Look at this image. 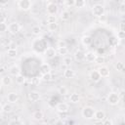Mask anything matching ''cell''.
Wrapping results in <instances>:
<instances>
[{"mask_svg": "<svg viewBox=\"0 0 125 125\" xmlns=\"http://www.w3.org/2000/svg\"><path fill=\"white\" fill-rule=\"evenodd\" d=\"M57 110H58L59 112H62V113L66 112V111L68 110V105H67V104H65V103H60V104H57Z\"/></svg>", "mask_w": 125, "mask_h": 125, "instance_id": "cell-11", "label": "cell"}, {"mask_svg": "<svg viewBox=\"0 0 125 125\" xmlns=\"http://www.w3.org/2000/svg\"><path fill=\"white\" fill-rule=\"evenodd\" d=\"M12 109H13V107H12V105H11L10 104H7L3 105V111H5V112H7V113L11 112Z\"/></svg>", "mask_w": 125, "mask_h": 125, "instance_id": "cell-34", "label": "cell"}, {"mask_svg": "<svg viewBox=\"0 0 125 125\" xmlns=\"http://www.w3.org/2000/svg\"><path fill=\"white\" fill-rule=\"evenodd\" d=\"M94 113H95V109L91 106H86L84 107V109L82 110V115L83 117L87 118V119H91L94 117Z\"/></svg>", "mask_w": 125, "mask_h": 125, "instance_id": "cell-3", "label": "cell"}, {"mask_svg": "<svg viewBox=\"0 0 125 125\" xmlns=\"http://www.w3.org/2000/svg\"><path fill=\"white\" fill-rule=\"evenodd\" d=\"M48 28L50 31H55L58 28V23L57 22L56 23H50V24H48Z\"/></svg>", "mask_w": 125, "mask_h": 125, "instance_id": "cell-36", "label": "cell"}, {"mask_svg": "<svg viewBox=\"0 0 125 125\" xmlns=\"http://www.w3.org/2000/svg\"><path fill=\"white\" fill-rule=\"evenodd\" d=\"M119 95L116 94V93H110L108 96H107V103L109 104H112V105H115L119 103Z\"/></svg>", "mask_w": 125, "mask_h": 125, "instance_id": "cell-2", "label": "cell"}, {"mask_svg": "<svg viewBox=\"0 0 125 125\" xmlns=\"http://www.w3.org/2000/svg\"><path fill=\"white\" fill-rule=\"evenodd\" d=\"M9 49L17 50V45H16V43H14V42H11V43H10V45H9Z\"/></svg>", "mask_w": 125, "mask_h": 125, "instance_id": "cell-45", "label": "cell"}, {"mask_svg": "<svg viewBox=\"0 0 125 125\" xmlns=\"http://www.w3.org/2000/svg\"><path fill=\"white\" fill-rule=\"evenodd\" d=\"M42 79H43L44 81H50V80L53 79V76H52L51 72H50V73H46V74H43V75H42Z\"/></svg>", "mask_w": 125, "mask_h": 125, "instance_id": "cell-33", "label": "cell"}, {"mask_svg": "<svg viewBox=\"0 0 125 125\" xmlns=\"http://www.w3.org/2000/svg\"><path fill=\"white\" fill-rule=\"evenodd\" d=\"M94 62H95L96 63H98V64H102V63L104 62V56H96Z\"/></svg>", "mask_w": 125, "mask_h": 125, "instance_id": "cell-27", "label": "cell"}, {"mask_svg": "<svg viewBox=\"0 0 125 125\" xmlns=\"http://www.w3.org/2000/svg\"><path fill=\"white\" fill-rule=\"evenodd\" d=\"M79 100H80V97H79V95H78L77 93H72V94H70V96H69V102H70V103L76 104V103L79 102Z\"/></svg>", "mask_w": 125, "mask_h": 125, "instance_id": "cell-18", "label": "cell"}, {"mask_svg": "<svg viewBox=\"0 0 125 125\" xmlns=\"http://www.w3.org/2000/svg\"><path fill=\"white\" fill-rule=\"evenodd\" d=\"M40 72L43 74H46V73H50L51 72V67L48 63H43L41 66H40Z\"/></svg>", "mask_w": 125, "mask_h": 125, "instance_id": "cell-14", "label": "cell"}, {"mask_svg": "<svg viewBox=\"0 0 125 125\" xmlns=\"http://www.w3.org/2000/svg\"><path fill=\"white\" fill-rule=\"evenodd\" d=\"M8 29H9V31H10L11 33L16 34V33H18V32L20 31L21 26H20V24H19L18 22L14 21V22H11V23L8 25Z\"/></svg>", "mask_w": 125, "mask_h": 125, "instance_id": "cell-6", "label": "cell"}, {"mask_svg": "<svg viewBox=\"0 0 125 125\" xmlns=\"http://www.w3.org/2000/svg\"><path fill=\"white\" fill-rule=\"evenodd\" d=\"M104 125H112V121L110 119H104V121H103Z\"/></svg>", "mask_w": 125, "mask_h": 125, "instance_id": "cell-44", "label": "cell"}, {"mask_svg": "<svg viewBox=\"0 0 125 125\" xmlns=\"http://www.w3.org/2000/svg\"><path fill=\"white\" fill-rule=\"evenodd\" d=\"M71 62H72V59H71L70 57H64V58H63V64H64L65 66L70 65Z\"/></svg>", "mask_w": 125, "mask_h": 125, "instance_id": "cell-32", "label": "cell"}, {"mask_svg": "<svg viewBox=\"0 0 125 125\" xmlns=\"http://www.w3.org/2000/svg\"><path fill=\"white\" fill-rule=\"evenodd\" d=\"M2 111H3V105H2L1 104H0V113H1Z\"/></svg>", "mask_w": 125, "mask_h": 125, "instance_id": "cell-52", "label": "cell"}, {"mask_svg": "<svg viewBox=\"0 0 125 125\" xmlns=\"http://www.w3.org/2000/svg\"><path fill=\"white\" fill-rule=\"evenodd\" d=\"M32 117L35 119V120H41L43 117H44V114L41 110H36L32 113Z\"/></svg>", "mask_w": 125, "mask_h": 125, "instance_id": "cell-21", "label": "cell"}, {"mask_svg": "<svg viewBox=\"0 0 125 125\" xmlns=\"http://www.w3.org/2000/svg\"><path fill=\"white\" fill-rule=\"evenodd\" d=\"M31 32H32L34 35H38V34L41 32V29H40L39 26L35 25V26H32V28H31Z\"/></svg>", "mask_w": 125, "mask_h": 125, "instance_id": "cell-30", "label": "cell"}, {"mask_svg": "<svg viewBox=\"0 0 125 125\" xmlns=\"http://www.w3.org/2000/svg\"><path fill=\"white\" fill-rule=\"evenodd\" d=\"M93 42V39L90 37V36H84L83 38H82V43L84 44V45H86V46H89L91 43Z\"/></svg>", "mask_w": 125, "mask_h": 125, "instance_id": "cell-23", "label": "cell"}, {"mask_svg": "<svg viewBox=\"0 0 125 125\" xmlns=\"http://www.w3.org/2000/svg\"><path fill=\"white\" fill-rule=\"evenodd\" d=\"M8 3V1L6 0H0V5H6Z\"/></svg>", "mask_w": 125, "mask_h": 125, "instance_id": "cell-50", "label": "cell"}, {"mask_svg": "<svg viewBox=\"0 0 125 125\" xmlns=\"http://www.w3.org/2000/svg\"><path fill=\"white\" fill-rule=\"evenodd\" d=\"M74 57H75L76 61H79V62H81V61H83V60H84V57H85V53H83L81 50H78V51H76V52H75V55H74Z\"/></svg>", "mask_w": 125, "mask_h": 125, "instance_id": "cell-19", "label": "cell"}, {"mask_svg": "<svg viewBox=\"0 0 125 125\" xmlns=\"http://www.w3.org/2000/svg\"><path fill=\"white\" fill-rule=\"evenodd\" d=\"M125 38V31H118L117 32V39H124Z\"/></svg>", "mask_w": 125, "mask_h": 125, "instance_id": "cell-40", "label": "cell"}, {"mask_svg": "<svg viewBox=\"0 0 125 125\" xmlns=\"http://www.w3.org/2000/svg\"><path fill=\"white\" fill-rule=\"evenodd\" d=\"M99 20H100V21H101V22H105V21H106V20H107V18H106V16L104 14V15H102V16H100V17H99Z\"/></svg>", "mask_w": 125, "mask_h": 125, "instance_id": "cell-43", "label": "cell"}, {"mask_svg": "<svg viewBox=\"0 0 125 125\" xmlns=\"http://www.w3.org/2000/svg\"><path fill=\"white\" fill-rule=\"evenodd\" d=\"M58 47H59V48L66 47V42H65L64 40H61V41H59V43H58Z\"/></svg>", "mask_w": 125, "mask_h": 125, "instance_id": "cell-42", "label": "cell"}, {"mask_svg": "<svg viewBox=\"0 0 125 125\" xmlns=\"http://www.w3.org/2000/svg\"><path fill=\"white\" fill-rule=\"evenodd\" d=\"M74 74H75V72H74V70L72 69V68H66L64 71H63V76H64V78H72L73 76H74Z\"/></svg>", "mask_w": 125, "mask_h": 125, "instance_id": "cell-15", "label": "cell"}, {"mask_svg": "<svg viewBox=\"0 0 125 125\" xmlns=\"http://www.w3.org/2000/svg\"><path fill=\"white\" fill-rule=\"evenodd\" d=\"M74 2H75V0H65L63 2V4L67 7H71V6H74Z\"/></svg>", "mask_w": 125, "mask_h": 125, "instance_id": "cell-38", "label": "cell"}, {"mask_svg": "<svg viewBox=\"0 0 125 125\" xmlns=\"http://www.w3.org/2000/svg\"><path fill=\"white\" fill-rule=\"evenodd\" d=\"M119 26H120V31H125V23H124V21H121Z\"/></svg>", "mask_w": 125, "mask_h": 125, "instance_id": "cell-46", "label": "cell"}, {"mask_svg": "<svg viewBox=\"0 0 125 125\" xmlns=\"http://www.w3.org/2000/svg\"><path fill=\"white\" fill-rule=\"evenodd\" d=\"M95 58H96V54L93 53V52H88L85 54V57H84V60H86V62H92L95 61Z\"/></svg>", "mask_w": 125, "mask_h": 125, "instance_id": "cell-13", "label": "cell"}, {"mask_svg": "<svg viewBox=\"0 0 125 125\" xmlns=\"http://www.w3.org/2000/svg\"><path fill=\"white\" fill-rule=\"evenodd\" d=\"M85 5H86V2L84 0H76L74 2V6L77 8H83Z\"/></svg>", "mask_w": 125, "mask_h": 125, "instance_id": "cell-26", "label": "cell"}, {"mask_svg": "<svg viewBox=\"0 0 125 125\" xmlns=\"http://www.w3.org/2000/svg\"><path fill=\"white\" fill-rule=\"evenodd\" d=\"M47 13L48 15H56V13L58 12V6L53 3V2H50L47 4Z\"/></svg>", "mask_w": 125, "mask_h": 125, "instance_id": "cell-5", "label": "cell"}, {"mask_svg": "<svg viewBox=\"0 0 125 125\" xmlns=\"http://www.w3.org/2000/svg\"><path fill=\"white\" fill-rule=\"evenodd\" d=\"M92 12H93L94 16H96V17L99 18L100 16H102V15L104 14V6H102L100 4H96V5L93 6Z\"/></svg>", "mask_w": 125, "mask_h": 125, "instance_id": "cell-4", "label": "cell"}, {"mask_svg": "<svg viewBox=\"0 0 125 125\" xmlns=\"http://www.w3.org/2000/svg\"><path fill=\"white\" fill-rule=\"evenodd\" d=\"M10 125H22V124H21L20 121H18V120H17V121H13V122H11V124H10Z\"/></svg>", "mask_w": 125, "mask_h": 125, "instance_id": "cell-48", "label": "cell"}, {"mask_svg": "<svg viewBox=\"0 0 125 125\" xmlns=\"http://www.w3.org/2000/svg\"><path fill=\"white\" fill-rule=\"evenodd\" d=\"M90 78H91L92 81H94V82H98V81L101 79V76H100L98 70H94V71H92V72L90 73Z\"/></svg>", "mask_w": 125, "mask_h": 125, "instance_id": "cell-16", "label": "cell"}, {"mask_svg": "<svg viewBox=\"0 0 125 125\" xmlns=\"http://www.w3.org/2000/svg\"><path fill=\"white\" fill-rule=\"evenodd\" d=\"M30 83H31L32 85L36 86V85H38V84L40 83V79H39L38 77H33V78H31V81H30Z\"/></svg>", "mask_w": 125, "mask_h": 125, "instance_id": "cell-37", "label": "cell"}, {"mask_svg": "<svg viewBox=\"0 0 125 125\" xmlns=\"http://www.w3.org/2000/svg\"><path fill=\"white\" fill-rule=\"evenodd\" d=\"M24 80H25L24 77H23L22 75H21V74H19V75L16 76V81H17L18 84H23Z\"/></svg>", "mask_w": 125, "mask_h": 125, "instance_id": "cell-31", "label": "cell"}, {"mask_svg": "<svg viewBox=\"0 0 125 125\" xmlns=\"http://www.w3.org/2000/svg\"><path fill=\"white\" fill-rule=\"evenodd\" d=\"M7 55L9 58L11 59H14L17 57V50H13V49H8L7 51Z\"/></svg>", "mask_w": 125, "mask_h": 125, "instance_id": "cell-24", "label": "cell"}, {"mask_svg": "<svg viewBox=\"0 0 125 125\" xmlns=\"http://www.w3.org/2000/svg\"><path fill=\"white\" fill-rule=\"evenodd\" d=\"M67 93H68V90H67V88L65 86H62V87L59 88V94L60 95L65 96V95H67Z\"/></svg>", "mask_w": 125, "mask_h": 125, "instance_id": "cell-28", "label": "cell"}, {"mask_svg": "<svg viewBox=\"0 0 125 125\" xmlns=\"http://www.w3.org/2000/svg\"><path fill=\"white\" fill-rule=\"evenodd\" d=\"M69 17H70V15H69L68 11H62V12L61 13V19H62V21H67V20L69 19Z\"/></svg>", "mask_w": 125, "mask_h": 125, "instance_id": "cell-25", "label": "cell"}, {"mask_svg": "<svg viewBox=\"0 0 125 125\" xmlns=\"http://www.w3.org/2000/svg\"><path fill=\"white\" fill-rule=\"evenodd\" d=\"M55 125H64V124H63V122H62V120H58V121L55 123Z\"/></svg>", "mask_w": 125, "mask_h": 125, "instance_id": "cell-49", "label": "cell"}, {"mask_svg": "<svg viewBox=\"0 0 125 125\" xmlns=\"http://www.w3.org/2000/svg\"><path fill=\"white\" fill-rule=\"evenodd\" d=\"M9 71H10V73H11L12 75L17 76V75H19V74H20L21 69H20V67H19L18 65H13V66H11V67H10Z\"/></svg>", "mask_w": 125, "mask_h": 125, "instance_id": "cell-17", "label": "cell"}, {"mask_svg": "<svg viewBox=\"0 0 125 125\" xmlns=\"http://www.w3.org/2000/svg\"><path fill=\"white\" fill-rule=\"evenodd\" d=\"M119 11L121 14H124L125 13V1H122L120 6H119Z\"/></svg>", "mask_w": 125, "mask_h": 125, "instance_id": "cell-39", "label": "cell"}, {"mask_svg": "<svg viewBox=\"0 0 125 125\" xmlns=\"http://www.w3.org/2000/svg\"><path fill=\"white\" fill-rule=\"evenodd\" d=\"M115 68H116L117 70H119V71H123V69H124V64H123V62H118L115 64Z\"/></svg>", "mask_w": 125, "mask_h": 125, "instance_id": "cell-35", "label": "cell"}, {"mask_svg": "<svg viewBox=\"0 0 125 125\" xmlns=\"http://www.w3.org/2000/svg\"><path fill=\"white\" fill-rule=\"evenodd\" d=\"M46 21L48 24L50 23H56L57 22V17L55 15H48L47 16V19H46Z\"/></svg>", "mask_w": 125, "mask_h": 125, "instance_id": "cell-22", "label": "cell"}, {"mask_svg": "<svg viewBox=\"0 0 125 125\" xmlns=\"http://www.w3.org/2000/svg\"><path fill=\"white\" fill-rule=\"evenodd\" d=\"M32 6V2L30 0H20L18 2V7L21 9V10H29Z\"/></svg>", "mask_w": 125, "mask_h": 125, "instance_id": "cell-1", "label": "cell"}, {"mask_svg": "<svg viewBox=\"0 0 125 125\" xmlns=\"http://www.w3.org/2000/svg\"><path fill=\"white\" fill-rule=\"evenodd\" d=\"M28 98L31 102H37L40 100V94L37 91H31L28 95Z\"/></svg>", "mask_w": 125, "mask_h": 125, "instance_id": "cell-10", "label": "cell"}, {"mask_svg": "<svg viewBox=\"0 0 125 125\" xmlns=\"http://www.w3.org/2000/svg\"><path fill=\"white\" fill-rule=\"evenodd\" d=\"M58 53H59V55H61V56H64V55H66V54L68 53V49H67L66 47L59 48V49H58Z\"/></svg>", "mask_w": 125, "mask_h": 125, "instance_id": "cell-29", "label": "cell"}, {"mask_svg": "<svg viewBox=\"0 0 125 125\" xmlns=\"http://www.w3.org/2000/svg\"><path fill=\"white\" fill-rule=\"evenodd\" d=\"M45 56H46L48 59H52V58H54V57L56 56V50H55L54 48H52V47L47 48L46 51H45Z\"/></svg>", "mask_w": 125, "mask_h": 125, "instance_id": "cell-12", "label": "cell"}, {"mask_svg": "<svg viewBox=\"0 0 125 125\" xmlns=\"http://www.w3.org/2000/svg\"><path fill=\"white\" fill-rule=\"evenodd\" d=\"M0 87H1V86H0Z\"/></svg>", "mask_w": 125, "mask_h": 125, "instance_id": "cell-54", "label": "cell"}, {"mask_svg": "<svg viewBox=\"0 0 125 125\" xmlns=\"http://www.w3.org/2000/svg\"><path fill=\"white\" fill-rule=\"evenodd\" d=\"M2 84L5 85V86H9L12 84V78L9 76V75H5L2 77V80H1Z\"/></svg>", "mask_w": 125, "mask_h": 125, "instance_id": "cell-20", "label": "cell"}, {"mask_svg": "<svg viewBox=\"0 0 125 125\" xmlns=\"http://www.w3.org/2000/svg\"><path fill=\"white\" fill-rule=\"evenodd\" d=\"M6 21V17L4 15H0V23H5Z\"/></svg>", "mask_w": 125, "mask_h": 125, "instance_id": "cell-47", "label": "cell"}, {"mask_svg": "<svg viewBox=\"0 0 125 125\" xmlns=\"http://www.w3.org/2000/svg\"><path fill=\"white\" fill-rule=\"evenodd\" d=\"M105 117V113L104 110H95V113H94V118L97 120V121H103Z\"/></svg>", "mask_w": 125, "mask_h": 125, "instance_id": "cell-7", "label": "cell"}, {"mask_svg": "<svg viewBox=\"0 0 125 125\" xmlns=\"http://www.w3.org/2000/svg\"><path fill=\"white\" fill-rule=\"evenodd\" d=\"M7 99H8V102H10L11 104H15L19 100V95L17 93H15V92H11V93L8 94Z\"/></svg>", "mask_w": 125, "mask_h": 125, "instance_id": "cell-8", "label": "cell"}, {"mask_svg": "<svg viewBox=\"0 0 125 125\" xmlns=\"http://www.w3.org/2000/svg\"><path fill=\"white\" fill-rule=\"evenodd\" d=\"M98 72H99L101 78H102V77H107V76L109 75V69H108L106 66H101V67L98 69Z\"/></svg>", "mask_w": 125, "mask_h": 125, "instance_id": "cell-9", "label": "cell"}, {"mask_svg": "<svg viewBox=\"0 0 125 125\" xmlns=\"http://www.w3.org/2000/svg\"><path fill=\"white\" fill-rule=\"evenodd\" d=\"M95 125H104V124H103V121H97Z\"/></svg>", "mask_w": 125, "mask_h": 125, "instance_id": "cell-51", "label": "cell"}, {"mask_svg": "<svg viewBox=\"0 0 125 125\" xmlns=\"http://www.w3.org/2000/svg\"><path fill=\"white\" fill-rule=\"evenodd\" d=\"M8 29V25L6 23H0V32H4Z\"/></svg>", "mask_w": 125, "mask_h": 125, "instance_id": "cell-41", "label": "cell"}, {"mask_svg": "<svg viewBox=\"0 0 125 125\" xmlns=\"http://www.w3.org/2000/svg\"><path fill=\"white\" fill-rule=\"evenodd\" d=\"M4 71H5V70H4V67H1V68H0V73H3Z\"/></svg>", "mask_w": 125, "mask_h": 125, "instance_id": "cell-53", "label": "cell"}]
</instances>
